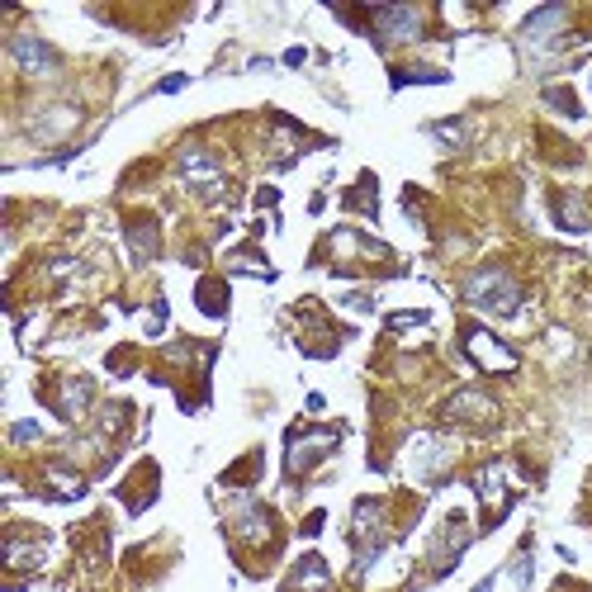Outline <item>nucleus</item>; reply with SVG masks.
I'll list each match as a JSON object with an SVG mask.
<instances>
[{
  "label": "nucleus",
  "instance_id": "obj_27",
  "mask_svg": "<svg viewBox=\"0 0 592 592\" xmlns=\"http://www.w3.org/2000/svg\"><path fill=\"white\" fill-rule=\"evenodd\" d=\"M474 592H493V578H484V583H479V588H474Z\"/></svg>",
  "mask_w": 592,
  "mask_h": 592
},
{
  "label": "nucleus",
  "instance_id": "obj_3",
  "mask_svg": "<svg viewBox=\"0 0 592 592\" xmlns=\"http://www.w3.org/2000/svg\"><path fill=\"white\" fill-rule=\"evenodd\" d=\"M341 446V431L337 427H318V431H308V427H294L289 431V455H285V469H289V479H299V474H308V469L323 460L327 450H337Z\"/></svg>",
  "mask_w": 592,
  "mask_h": 592
},
{
  "label": "nucleus",
  "instance_id": "obj_24",
  "mask_svg": "<svg viewBox=\"0 0 592 592\" xmlns=\"http://www.w3.org/2000/svg\"><path fill=\"white\" fill-rule=\"evenodd\" d=\"M417 323H427V313H398V318H389V327H417Z\"/></svg>",
  "mask_w": 592,
  "mask_h": 592
},
{
  "label": "nucleus",
  "instance_id": "obj_22",
  "mask_svg": "<svg viewBox=\"0 0 592 592\" xmlns=\"http://www.w3.org/2000/svg\"><path fill=\"white\" fill-rule=\"evenodd\" d=\"M370 190H375V176H360V190L356 195H346V204H356V209H365V214H379V204L370 199Z\"/></svg>",
  "mask_w": 592,
  "mask_h": 592
},
{
  "label": "nucleus",
  "instance_id": "obj_15",
  "mask_svg": "<svg viewBox=\"0 0 592 592\" xmlns=\"http://www.w3.org/2000/svg\"><path fill=\"white\" fill-rule=\"evenodd\" d=\"M128 247H133V261H152V256H157V247H162V242H157V223H152V218H128Z\"/></svg>",
  "mask_w": 592,
  "mask_h": 592
},
{
  "label": "nucleus",
  "instance_id": "obj_14",
  "mask_svg": "<svg viewBox=\"0 0 592 592\" xmlns=\"http://www.w3.org/2000/svg\"><path fill=\"white\" fill-rule=\"evenodd\" d=\"M90 408V379H62V394L53 398V413L76 422V417H86Z\"/></svg>",
  "mask_w": 592,
  "mask_h": 592
},
{
  "label": "nucleus",
  "instance_id": "obj_7",
  "mask_svg": "<svg viewBox=\"0 0 592 592\" xmlns=\"http://www.w3.org/2000/svg\"><path fill=\"white\" fill-rule=\"evenodd\" d=\"M180 176H185V185L199 190L204 199L223 195V166H218L204 147H185V152H180Z\"/></svg>",
  "mask_w": 592,
  "mask_h": 592
},
{
  "label": "nucleus",
  "instance_id": "obj_26",
  "mask_svg": "<svg viewBox=\"0 0 592 592\" xmlns=\"http://www.w3.org/2000/svg\"><path fill=\"white\" fill-rule=\"evenodd\" d=\"M180 86H185V76H166V81H162L157 90H166V95H171V90H180Z\"/></svg>",
  "mask_w": 592,
  "mask_h": 592
},
{
  "label": "nucleus",
  "instance_id": "obj_16",
  "mask_svg": "<svg viewBox=\"0 0 592 592\" xmlns=\"http://www.w3.org/2000/svg\"><path fill=\"white\" fill-rule=\"evenodd\" d=\"M76 124H81V109L57 105V109H43V119H34V133L38 138H62V133H72Z\"/></svg>",
  "mask_w": 592,
  "mask_h": 592
},
{
  "label": "nucleus",
  "instance_id": "obj_8",
  "mask_svg": "<svg viewBox=\"0 0 592 592\" xmlns=\"http://www.w3.org/2000/svg\"><path fill=\"white\" fill-rule=\"evenodd\" d=\"M460 337H465V351L479 370H517V351L503 346L493 332H484V327H465Z\"/></svg>",
  "mask_w": 592,
  "mask_h": 592
},
{
  "label": "nucleus",
  "instance_id": "obj_1",
  "mask_svg": "<svg viewBox=\"0 0 592 592\" xmlns=\"http://www.w3.org/2000/svg\"><path fill=\"white\" fill-rule=\"evenodd\" d=\"M465 304L479 308V313H493V318H517L526 294L503 266H484L465 280Z\"/></svg>",
  "mask_w": 592,
  "mask_h": 592
},
{
  "label": "nucleus",
  "instance_id": "obj_6",
  "mask_svg": "<svg viewBox=\"0 0 592 592\" xmlns=\"http://www.w3.org/2000/svg\"><path fill=\"white\" fill-rule=\"evenodd\" d=\"M441 417H446V422H465V427L488 431L493 422H498V403H493L484 389H460V394L441 408Z\"/></svg>",
  "mask_w": 592,
  "mask_h": 592
},
{
  "label": "nucleus",
  "instance_id": "obj_10",
  "mask_svg": "<svg viewBox=\"0 0 592 592\" xmlns=\"http://www.w3.org/2000/svg\"><path fill=\"white\" fill-rule=\"evenodd\" d=\"M10 57H15V67L24 76H38V81H48V76L62 67V57L43 43V38H34V34H19L15 43H10Z\"/></svg>",
  "mask_w": 592,
  "mask_h": 592
},
{
  "label": "nucleus",
  "instance_id": "obj_4",
  "mask_svg": "<svg viewBox=\"0 0 592 592\" xmlns=\"http://www.w3.org/2000/svg\"><path fill=\"white\" fill-rule=\"evenodd\" d=\"M446 469H450V446L446 441L431 436V431L413 436V446H408V474H413L417 484H441Z\"/></svg>",
  "mask_w": 592,
  "mask_h": 592
},
{
  "label": "nucleus",
  "instance_id": "obj_5",
  "mask_svg": "<svg viewBox=\"0 0 592 592\" xmlns=\"http://www.w3.org/2000/svg\"><path fill=\"white\" fill-rule=\"evenodd\" d=\"M569 24V10L564 5H545V10H531L526 24H521V48L526 53H550L559 43V29Z\"/></svg>",
  "mask_w": 592,
  "mask_h": 592
},
{
  "label": "nucleus",
  "instance_id": "obj_2",
  "mask_svg": "<svg viewBox=\"0 0 592 592\" xmlns=\"http://www.w3.org/2000/svg\"><path fill=\"white\" fill-rule=\"evenodd\" d=\"M384 503L379 498H360L356 512H351V545H356V569L365 574L370 564L384 550Z\"/></svg>",
  "mask_w": 592,
  "mask_h": 592
},
{
  "label": "nucleus",
  "instance_id": "obj_20",
  "mask_svg": "<svg viewBox=\"0 0 592 592\" xmlns=\"http://www.w3.org/2000/svg\"><path fill=\"white\" fill-rule=\"evenodd\" d=\"M195 304L209 313V318H223L228 313V285L223 280H199L195 285Z\"/></svg>",
  "mask_w": 592,
  "mask_h": 592
},
{
  "label": "nucleus",
  "instance_id": "obj_23",
  "mask_svg": "<svg viewBox=\"0 0 592 592\" xmlns=\"http://www.w3.org/2000/svg\"><path fill=\"white\" fill-rule=\"evenodd\" d=\"M512 578H517V588H526V583H531V555H526V550H521L517 564H512Z\"/></svg>",
  "mask_w": 592,
  "mask_h": 592
},
{
  "label": "nucleus",
  "instance_id": "obj_13",
  "mask_svg": "<svg viewBox=\"0 0 592 592\" xmlns=\"http://www.w3.org/2000/svg\"><path fill=\"white\" fill-rule=\"evenodd\" d=\"M270 526H275V521H270V512L261 503H247V498L237 503V521H233L237 540H247V545H266Z\"/></svg>",
  "mask_w": 592,
  "mask_h": 592
},
{
  "label": "nucleus",
  "instance_id": "obj_21",
  "mask_svg": "<svg viewBox=\"0 0 592 592\" xmlns=\"http://www.w3.org/2000/svg\"><path fill=\"white\" fill-rule=\"evenodd\" d=\"M540 100H545V105H555V109H564L569 119H578V114H583L578 95H574V90H564V86H545V90H540Z\"/></svg>",
  "mask_w": 592,
  "mask_h": 592
},
{
  "label": "nucleus",
  "instance_id": "obj_25",
  "mask_svg": "<svg viewBox=\"0 0 592 592\" xmlns=\"http://www.w3.org/2000/svg\"><path fill=\"white\" fill-rule=\"evenodd\" d=\"M15 441H34L38 436V422H15V431H10Z\"/></svg>",
  "mask_w": 592,
  "mask_h": 592
},
{
  "label": "nucleus",
  "instance_id": "obj_12",
  "mask_svg": "<svg viewBox=\"0 0 592 592\" xmlns=\"http://www.w3.org/2000/svg\"><path fill=\"white\" fill-rule=\"evenodd\" d=\"M474 488H479V498H484L488 507V526L507 512V484H503V460H493V465H484L479 474H474Z\"/></svg>",
  "mask_w": 592,
  "mask_h": 592
},
{
  "label": "nucleus",
  "instance_id": "obj_18",
  "mask_svg": "<svg viewBox=\"0 0 592 592\" xmlns=\"http://www.w3.org/2000/svg\"><path fill=\"white\" fill-rule=\"evenodd\" d=\"M555 218L564 233H588L592 228V214L583 209V199L578 195H555Z\"/></svg>",
  "mask_w": 592,
  "mask_h": 592
},
{
  "label": "nucleus",
  "instance_id": "obj_9",
  "mask_svg": "<svg viewBox=\"0 0 592 592\" xmlns=\"http://www.w3.org/2000/svg\"><path fill=\"white\" fill-rule=\"evenodd\" d=\"M465 545H469V521L455 512V517H446L441 536H436V545H431V574L436 578L450 574V569L460 564V555H465Z\"/></svg>",
  "mask_w": 592,
  "mask_h": 592
},
{
  "label": "nucleus",
  "instance_id": "obj_11",
  "mask_svg": "<svg viewBox=\"0 0 592 592\" xmlns=\"http://www.w3.org/2000/svg\"><path fill=\"white\" fill-rule=\"evenodd\" d=\"M417 34H422V10H413V5L375 10V43H408Z\"/></svg>",
  "mask_w": 592,
  "mask_h": 592
},
{
  "label": "nucleus",
  "instance_id": "obj_17",
  "mask_svg": "<svg viewBox=\"0 0 592 592\" xmlns=\"http://www.w3.org/2000/svg\"><path fill=\"white\" fill-rule=\"evenodd\" d=\"M327 583H332V574H327V564L318 555H304L294 564V578H289V588H304V592H323Z\"/></svg>",
  "mask_w": 592,
  "mask_h": 592
},
{
  "label": "nucleus",
  "instance_id": "obj_19",
  "mask_svg": "<svg viewBox=\"0 0 592 592\" xmlns=\"http://www.w3.org/2000/svg\"><path fill=\"white\" fill-rule=\"evenodd\" d=\"M43 484H48V493H53V498H62V503H72V498H81V493H86V479H81V474H67L62 465L43 469Z\"/></svg>",
  "mask_w": 592,
  "mask_h": 592
}]
</instances>
